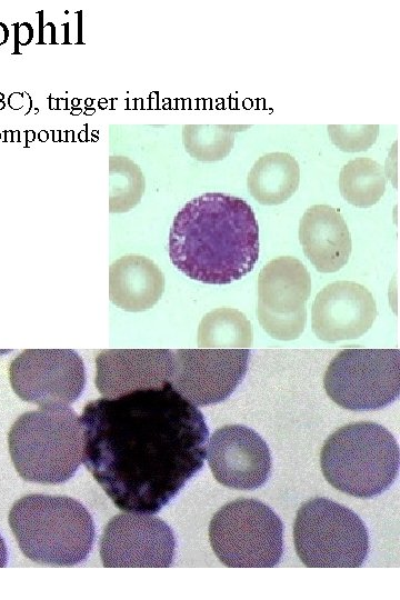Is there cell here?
Returning a JSON list of instances; mask_svg holds the SVG:
<instances>
[{
    "label": "cell",
    "mask_w": 400,
    "mask_h": 600,
    "mask_svg": "<svg viewBox=\"0 0 400 600\" xmlns=\"http://www.w3.org/2000/svg\"><path fill=\"white\" fill-rule=\"evenodd\" d=\"M320 466L333 488L357 498H373L389 489L398 476L399 446L381 424L352 422L324 441Z\"/></svg>",
    "instance_id": "obj_5"
},
{
    "label": "cell",
    "mask_w": 400,
    "mask_h": 600,
    "mask_svg": "<svg viewBox=\"0 0 400 600\" xmlns=\"http://www.w3.org/2000/svg\"><path fill=\"white\" fill-rule=\"evenodd\" d=\"M387 179L381 164L359 157L347 162L339 174V189L349 203L367 208L376 204L386 191Z\"/></svg>",
    "instance_id": "obj_20"
},
{
    "label": "cell",
    "mask_w": 400,
    "mask_h": 600,
    "mask_svg": "<svg viewBox=\"0 0 400 600\" xmlns=\"http://www.w3.org/2000/svg\"><path fill=\"white\" fill-rule=\"evenodd\" d=\"M378 314L372 293L362 284L337 281L326 286L312 304V330L323 341L336 342L364 334Z\"/></svg>",
    "instance_id": "obj_14"
},
{
    "label": "cell",
    "mask_w": 400,
    "mask_h": 600,
    "mask_svg": "<svg viewBox=\"0 0 400 600\" xmlns=\"http://www.w3.org/2000/svg\"><path fill=\"white\" fill-rule=\"evenodd\" d=\"M311 278L293 257L270 260L258 276L257 317L263 330L278 340H293L303 332Z\"/></svg>",
    "instance_id": "obj_9"
},
{
    "label": "cell",
    "mask_w": 400,
    "mask_h": 600,
    "mask_svg": "<svg viewBox=\"0 0 400 600\" xmlns=\"http://www.w3.org/2000/svg\"><path fill=\"white\" fill-rule=\"evenodd\" d=\"M300 168L287 152L261 156L247 178L249 192L261 204L276 206L287 201L298 189Z\"/></svg>",
    "instance_id": "obj_18"
},
{
    "label": "cell",
    "mask_w": 400,
    "mask_h": 600,
    "mask_svg": "<svg viewBox=\"0 0 400 600\" xmlns=\"http://www.w3.org/2000/svg\"><path fill=\"white\" fill-rule=\"evenodd\" d=\"M9 380L23 401L69 406L84 388V364L74 350L27 349L11 361Z\"/></svg>",
    "instance_id": "obj_10"
},
{
    "label": "cell",
    "mask_w": 400,
    "mask_h": 600,
    "mask_svg": "<svg viewBox=\"0 0 400 600\" xmlns=\"http://www.w3.org/2000/svg\"><path fill=\"white\" fill-rule=\"evenodd\" d=\"M283 524L257 499L240 498L221 507L209 524L217 558L232 568H272L283 552Z\"/></svg>",
    "instance_id": "obj_7"
},
{
    "label": "cell",
    "mask_w": 400,
    "mask_h": 600,
    "mask_svg": "<svg viewBox=\"0 0 400 600\" xmlns=\"http://www.w3.org/2000/svg\"><path fill=\"white\" fill-rule=\"evenodd\" d=\"M8 447L12 463L23 480L64 482L82 462L80 417L64 404L27 411L12 424Z\"/></svg>",
    "instance_id": "obj_4"
},
{
    "label": "cell",
    "mask_w": 400,
    "mask_h": 600,
    "mask_svg": "<svg viewBox=\"0 0 400 600\" xmlns=\"http://www.w3.org/2000/svg\"><path fill=\"white\" fill-rule=\"evenodd\" d=\"M206 456L216 480L237 490L261 487L271 471V454L266 441L242 424L218 428L209 439Z\"/></svg>",
    "instance_id": "obj_13"
},
{
    "label": "cell",
    "mask_w": 400,
    "mask_h": 600,
    "mask_svg": "<svg viewBox=\"0 0 400 600\" xmlns=\"http://www.w3.org/2000/svg\"><path fill=\"white\" fill-rule=\"evenodd\" d=\"M82 463L114 506L157 513L203 466L202 412L170 382L88 402Z\"/></svg>",
    "instance_id": "obj_1"
},
{
    "label": "cell",
    "mask_w": 400,
    "mask_h": 600,
    "mask_svg": "<svg viewBox=\"0 0 400 600\" xmlns=\"http://www.w3.org/2000/svg\"><path fill=\"white\" fill-rule=\"evenodd\" d=\"M21 44H28L27 38L30 41L32 38V28L29 23H22L17 31Z\"/></svg>",
    "instance_id": "obj_23"
},
{
    "label": "cell",
    "mask_w": 400,
    "mask_h": 600,
    "mask_svg": "<svg viewBox=\"0 0 400 600\" xmlns=\"http://www.w3.org/2000/svg\"><path fill=\"white\" fill-rule=\"evenodd\" d=\"M293 542L301 562L310 568H358L369 550L363 521L349 508L327 498L300 506Z\"/></svg>",
    "instance_id": "obj_6"
},
{
    "label": "cell",
    "mask_w": 400,
    "mask_h": 600,
    "mask_svg": "<svg viewBox=\"0 0 400 600\" xmlns=\"http://www.w3.org/2000/svg\"><path fill=\"white\" fill-rule=\"evenodd\" d=\"M8 520L21 552L40 564H78L94 540L91 514L70 497L24 496L14 502Z\"/></svg>",
    "instance_id": "obj_3"
},
{
    "label": "cell",
    "mask_w": 400,
    "mask_h": 600,
    "mask_svg": "<svg viewBox=\"0 0 400 600\" xmlns=\"http://www.w3.org/2000/svg\"><path fill=\"white\" fill-rule=\"evenodd\" d=\"M327 129L331 141L346 152L368 150L379 134L378 124H329Z\"/></svg>",
    "instance_id": "obj_22"
},
{
    "label": "cell",
    "mask_w": 400,
    "mask_h": 600,
    "mask_svg": "<svg viewBox=\"0 0 400 600\" xmlns=\"http://www.w3.org/2000/svg\"><path fill=\"white\" fill-rule=\"evenodd\" d=\"M164 290V277L150 259L128 254L110 267V300L127 311L153 307Z\"/></svg>",
    "instance_id": "obj_17"
},
{
    "label": "cell",
    "mask_w": 400,
    "mask_h": 600,
    "mask_svg": "<svg viewBox=\"0 0 400 600\" xmlns=\"http://www.w3.org/2000/svg\"><path fill=\"white\" fill-rule=\"evenodd\" d=\"M96 386L107 398L170 382L173 351L110 349L96 357Z\"/></svg>",
    "instance_id": "obj_15"
},
{
    "label": "cell",
    "mask_w": 400,
    "mask_h": 600,
    "mask_svg": "<svg viewBox=\"0 0 400 600\" xmlns=\"http://www.w3.org/2000/svg\"><path fill=\"white\" fill-rule=\"evenodd\" d=\"M176 539L171 528L152 513L127 512L109 520L100 539L103 567H169Z\"/></svg>",
    "instance_id": "obj_12"
},
{
    "label": "cell",
    "mask_w": 400,
    "mask_h": 600,
    "mask_svg": "<svg viewBox=\"0 0 400 600\" xmlns=\"http://www.w3.org/2000/svg\"><path fill=\"white\" fill-rule=\"evenodd\" d=\"M249 126L197 124L183 127L186 150L197 160L218 161L226 158L234 143V134Z\"/></svg>",
    "instance_id": "obj_21"
},
{
    "label": "cell",
    "mask_w": 400,
    "mask_h": 600,
    "mask_svg": "<svg viewBox=\"0 0 400 600\" xmlns=\"http://www.w3.org/2000/svg\"><path fill=\"white\" fill-rule=\"evenodd\" d=\"M249 359V349L176 350L170 383L194 406L218 403L240 384Z\"/></svg>",
    "instance_id": "obj_11"
},
{
    "label": "cell",
    "mask_w": 400,
    "mask_h": 600,
    "mask_svg": "<svg viewBox=\"0 0 400 600\" xmlns=\"http://www.w3.org/2000/svg\"><path fill=\"white\" fill-rule=\"evenodd\" d=\"M253 331L247 317L233 308L214 309L202 318L198 344L210 349H248Z\"/></svg>",
    "instance_id": "obj_19"
},
{
    "label": "cell",
    "mask_w": 400,
    "mask_h": 600,
    "mask_svg": "<svg viewBox=\"0 0 400 600\" xmlns=\"http://www.w3.org/2000/svg\"><path fill=\"white\" fill-rule=\"evenodd\" d=\"M8 38H9V30L2 22H0V44H3L4 42H7Z\"/></svg>",
    "instance_id": "obj_25"
},
{
    "label": "cell",
    "mask_w": 400,
    "mask_h": 600,
    "mask_svg": "<svg viewBox=\"0 0 400 600\" xmlns=\"http://www.w3.org/2000/svg\"><path fill=\"white\" fill-rule=\"evenodd\" d=\"M173 266L192 280L227 284L240 280L259 258V226L243 199L208 192L176 214L168 243Z\"/></svg>",
    "instance_id": "obj_2"
},
{
    "label": "cell",
    "mask_w": 400,
    "mask_h": 600,
    "mask_svg": "<svg viewBox=\"0 0 400 600\" xmlns=\"http://www.w3.org/2000/svg\"><path fill=\"white\" fill-rule=\"evenodd\" d=\"M8 563V551L3 538L0 534V568L6 567Z\"/></svg>",
    "instance_id": "obj_24"
},
{
    "label": "cell",
    "mask_w": 400,
    "mask_h": 600,
    "mask_svg": "<svg viewBox=\"0 0 400 600\" xmlns=\"http://www.w3.org/2000/svg\"><path fill=\"white\" fill-rule=\"evenodd\" d=\"M329 398L352 411L379 410L400 393L398 349H344L330 361L323 377Z\"/></svg>",
    "instance_id": "obj_8"
},
{
    "label": "cell",
    "mask_w": 400,
    "mask_h": 600,
    "mask_svg": "<svg viewBox=\"0 0 400 600\" xmlns=\"http://www.w3.org/2000/svg\"><path fill=\"white\" fill-rule=\"evenodd\" d=\"M299 240L306 257L322 273L346 266L352 249L343 217L328 204H314L306 210L299 223Z\"/></svg>",
    "instance_id": "obj_16"
}]
</instances>
